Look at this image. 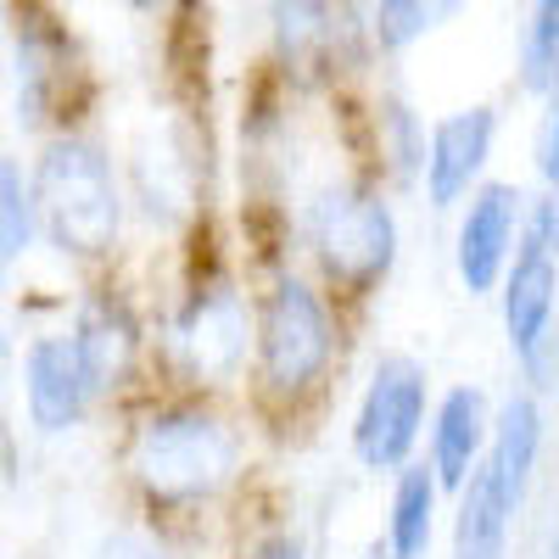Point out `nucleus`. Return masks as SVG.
<instances>
[{
	"mask_svg": "<svg viewBox=\"0 0 559 559\" xmlns=\"http://www.w3.org/2000/svg\"><path fill=\"white\" fill-rule=\"evenodd\" d=\"M12 118L28 134H62L84 129V102H90V62L79 51L73 28L51 12V0H12Z\"/></svg>",
	"mask_w": 559,
	"mask_h": 559,
	"instance_id": "nucleus-9",
	"label": "nucleus"
},
{
	"mask_svg": "<svg viewBox=\"0 0 559 559\" xmlns=\"http://www.w3.org/2000/svg\"><path fill=\"white\" fill-rule=\"evenodd\" d=\"M247 358H252V269L229 247L191 252L157 319L163 386L241 403Z\"/></svg>",
	"mask_w": 559,
	"mask_h": 559,
	"instance_id": "nucleus-5",
	"label": "nucleus"
},
{
	"mask_svg": "<svg viewBox=\"0 0 559 559\" xmlns=\"http://www.w3.org/2000/svg\"><path fill=\"white\" fill-rule=\"evenodd\" d=\"M84 559H185V543L168 537L152 521H118V526L96 532V543L84 548Z\"/></svg>",
	"mask_w": 559,
	"mask_h": 559,
	"instance_id": "nucleus-22",
	"label": "nucleus"
},
{
	"mask_svg": "<svg viewBox=\"0 0 559 559\" xmlns=\"http://www.w3.org/2000/svg\"><path fill=\"white\" fill-rule=\"evenodd\" d=\"M426 112H419L403 90H369L364 112L353 123V168H364L369 179H381L392 197L419 185V163H426Z\"/></svg>",
	"mask_w": 559,
	"mask_h": 559,
	"instance_id": "nucleus-14",
	"label": "nucleus"
},
{
	"mask_svg": "<svg viewBox=\"0 0 559 559\" xmlns=\"http://www.w3.org/2000/svg\"><path fill=\"white\" fill-rule=\"evenodd\" d=\"M369 0H269L263 7V73L292 96H342L376 68Z\"/></svg>",
	"mask_w": 559,
	"mask_h": 559,
	"instance_id": "nucleus-6",
	"label": "nucleus"
},
{
	"mask_svg": "<svg viewBox=\"0 0 559 559\" xmlns=\"http://www.w3.org/2000/svg\"><path fill=\"white\" fill-rule=\"evenodd\" d=\"M118 414V471L140 521L185 543L202 521H213L247 492L258 426L236 397L152 386Z\"/></svg>",
	"mask_w": 559,
	"mask_h": 559,
	"instance_id": "nucleus-1",
	"label": "nucleus"
},
{
	"mask_svg": "<svg viewBox=\"0 0 559 559\" xmlns=\"http://www.w3.org/2000/svg\"><path fill=\"white\" fill-rule=\"evenodd\" d=\"M7 23H12V0H0V39H7Z\"/></svg>",
	"mask_w": 559,
	"mask_h": 559,
	"instance_id": "nucleus-28",
	"label": "nucleus"
},
{
	"mask_svg": "<svg viewBox=\"0 0 559 559\" xmlns=\"http://www.w3.org/2000/svg\"><path fill=\"white\" fill-rule=\"evenodd\" d=\"M548 442H554V397H543L537 386H509L498 397L492 414V448H487V471L498 476V487L515 498L532 515V498L543 487V464H548Z\"/></svg>",
	"mask_w": 559,
	"mask_h": 559,
	"instance_id": "nucleus-15",
	"label": "nucleus"
},
{
	"mask_svg": "<svg viewBox=\"0 0 559 559\" xmlns=\"http://www.w3.org/2000/svg\"><path fill=\"white\" fill-rule=\"evenodd\" d=\"M532 179L543 191H559V79L548 96H537V123H532Z\"/></svg>",
	"mask_w": 559,
	"mask_h": 559,
	"instance_id": "nucleus-24",
	"label": "nucleus"
},
{
	"mask_svg": "<svg viewBox=\"0 0 559 559\" xmlns=\"http://www.w3.org/2000/svg\"><path fill=\"white\" fill-rule=\"evenodd\" d=\"M437 376L431 364L408 347H381L369 358L364 381L347 403V459L369 481L397 476L403 464L426 453V426L437 408Z\"/></svg>",
	"mask_w": 559,
	"mask_h": 559,
	"instance_id": "nucleus-8",
	"label": "nucleus"
},
{
	"mask_svg": "<svg viewBox=\"0 0 559 559\" xmlns=\"http://www.w3.org/2000/svg\"><path fill=\"white\" fill-rule=\"evenodd\" d=\"M526 526V509L498 487V476L481 471L464 481L448 503V532H442V559H515Z\"/></svg>",
	"mask_w": 559,
	"mask_h": 559,
	"instance_id": "nucleus-18",
	"label": "nucleus"
},
{
	"mask_svg": "<svg viewBox=\"0 0 559 559\" xmlns=\"http://www.w3.org/2000/svg\"><path fill=\"white\" fill-rule=\"evenodd\" d=\"M448 492L437 481V471L426 459L403 464L397 476H386V498H381V526L376 543L392 559H437L442 554V532H448Z\"/></svg>",
	"mask_w": 559,
	"mask_h": 559,
	"instance_id": "nucleus-17",
	"label": "nucleus"
},
{
	"mask_svg": "<svg viewBox=\"0 0 559 559\" xmlns=\"http://www.w3.org/2000/svg\"><path fill=\"white\" fill-rule=\"evenodd\" d=\"M292 241L297 263L319 280L336 302L364 313L403 269V213L397 197L364 168L324 174L302 185L292 202Z\"/></svg>",
	"mask_w": 559,
	"mask_h": 559,
	"instance_id": "nucleus-3",
	"label": "nucleus"
},
{
	"mask_svg": "<svg viewBox=\"0 0 559 559\" xmlns=\"http://www.w3.org/2000/svg\"><path fill=\"white\" fill-rule=\"evenodd\" d=\"M471 12V0H369V39L381 62H403L414 51L453 34Z\"/></svg>",
	"mask_w": 559,
	"mask_h": 559,
	"instance_id": "nucleus-20",
	"label": "nucleus"
},
{
	"mask_svg": "<svg viewBox=\"0 0 559 559\" xmlns=\"http://www.w3.org/2000/svg\"><path fill=\"white\" fill-rule=\"evenodd\" d=\"M492 414H498V397L481 381H453V386L437 392L431 426H426V453H419V459L437 471V481H442L448 498L487 464Z\"/></svg>",
	"mask_w": 559,
	"mask_h": 559,
	"instance_id": "nucleus-16",
	"label": "nucleus"
},
{
	"mask_svg": "<svg viewBox=\"0 0 559 559\" xmlns=\"http://www.w3.org/2000/svg\"><path fill=\"white\" fill-rule=\"evenodd\" d=\"M28 185L39 207V247L79 280L112 274L134 207L107 140L96 129L45 134L28 157Z\"/></svg>",
	"mask_w": 559,
	"mask_h": 559,
	"instance_id": "nucleus-4",
	"label": "nucleus"
},
{
	"mask_svg": "<svg viewBox=\"0 0 559 559\" xmlns=\"http://www.w3.org/2000/svg\"><path fill=\"white\" fill-rule=\"evenodd\" d=\"M559 79V0H526L515 34V90L526 102L548 96Z\"/></svg>",
	"mask_w": 559,
	"mask_h": 559,
	"instance_id": "nucleus-21",
	"label": "nucleus"
},
{
	"mask_svg": "<svg viewBox=\"0 0 559 559\" xmlns=\"http://www.w3.org/2000/svg\"><path fill=\"white\" fill-rule=\"evenodd\" d=\"M526 247H543L559 258V191H543V185H532L526 197Z\"/></svg>",
	"mask_w": 559,
	"mask_h": 559,
	"instance_id": "nucleus-25",
	"label": "nucleus"
},
{
	"mask_svg": "<svg viewBox=\"0 0 559 559\" xmlns=\"http://www.w3.org/2000/svg\"><path fill=\"white\" fill-rule=\"evenodd\" d=\"M353 559H392V554H386V548H381V543H376V537H369V543H364V548H358V554H353Z\"/></svg>",
	"mask_w": 559,
	"mask_h": 559,
	"instance_id": "nucleus-27",
	"label": "nucleus"
},
{
	"mask_svg": "<svg viewBox=\"0 0 559 559\" xmlns=\"http://www.w3.org/2000/svg\"><path fill=\"white\" fill-rule=\"evenodd\" d=\"M503 140V112L498 102H459L431 118L426 129V163H419L414 197L426 202V213L453 218L459 202H471L481 185L492 179V157Z\"/></svg>",
	"mask_w": 559,
	"mask_h": 559,
	"instance_id": "nucleus-12",
	"label": "nucleus"
},
{
	"mask_svg": "<svg viewBox=\"0 0 559 559\" xmlns=\"http://www.w3.org/2000/svg\"><path fill=\"white\" fill-rule=\"evenodd\" d=\"M39 247V207H34V185H28V163L0 152V364H12L17 336V274L34 263Z\"/></svg>",
	"mask_w": 559,
	"mask_h": 559,
	"instance_id": "nucleus-19",
	"label": "nucleus"
},
{
	"mask_svg": "<svg viewBox=\"0 0 559 559\" xmlns=\"http://www.w3.org/2000/svg\"><path fill=\"white\" fill-rule=\"evenodd\" d=\"M236 559H319V548L292 515H274V521H258L241 532Z\"/></svg>",
	"mask_w": 559,
	"mask_h": 559,
	"instance_id": "nucleus-23",
	"label": "nucleus"
},
{
	"mask_svg": "<svg viewBox=\"0 0 559 559\" xmlns=\"http://www.w3.org/2000/svg\"><path fill=\"white\" fill-rule=\"evenodd\" d=\"M358 313L336 302L302 263H280L252 280V358L241 408L258 437H297L331 414Z\"/></svg>",
	"mask_w": 559,
	"mask_h": 559,
	"instance_id": "nucleus-2",
	"label": "nucleus"
},
{
	"mask_svg": "<svg viewBox=\"0 0 559 559\" xmlns=\"http://www.w3.org/2000/svg\"><path fill=\"white\" fill-rule=\"evenodd\" d=\"M12 392H17V414H23V431L39 442H62L79 437L102 408L96 381L68 336V324H39L28 331L12 353Z\"/></svg>",
	"mask_w": 559,
	"mask_h": 559,
	"instance_id": "nucleus-10",
	"label": "nucleus"
},
{
	"mask_svg": "<svg viewBox=\"0 0 559 559\" xmlns=\"http://www.w3.org/2000/svg\"><path fill=\"white\" fill-rule=\"evenodd\" d=\"M526 197H532V185L492 174L471 202H459L453 229H448V269L464 297L492 302L498 280L509 274L521 236H526Z\"/></svg>",
	"mask_w": 559,
	"mask_h": 559,
	"instance_id": "nucleus-13",
	"label": "nucleus"
},
{
	"mask_svg": "<svg viewBox=\"0 0 559 559\" xmlns=\"http://www.w3.org/2000/svg\"><path fill=\"white\" fill-rule=\"evenodd\" d=\"M129 12H140V17H157V12H168V0H123Z\"/></svg>",
	"mask_w": 559,
	"mask_h": 559,
	"instance_id": "nucleus-26",
	"label": "nucleus"
},
{
	"mask_svg": "<svg viewBox=\"0 0 559 559\" xmlns=\"http://www.w3.org/2000/svg\"><path fill=\"white\" fill-rule=\"evenodd\" d=\"M62 324L90 369V381H96L102 408H129L134 397L163 386L157 324L118 269L79 280L73 297L62 302Z\"/></svg>",
	"mask_w": 559,
	"mask_h": 559,
	"instance_id": "nucleus-7",
	"label": "nucleus"
},
{
	"mask_svg": "<svg viewBox=\"0 0 559 559\" xmlns=\"http://www.w3.org/2000/svg\"><path fill=\"white\" fill-rule=\"evenodd\" d=\"M0 492H7V471H0Z\"/></svg>",
	"mask_w": 559,
	"mask_h": 559,
	"instance_id": "nucleus-29",
	"label": "nucleus"
},
{
	"mask_svg": "<svg viewBox=\"0 0 559 559\" xmlns=\"http://www.w3.org/2000/svg\"><path fill=\"white\" fill-rule=\"evenodd\" d=\"M492 313L521 386L554 397L559 392V258L521 241L515 263L492 292Z\"/></svg>",
	"mask_w": 559,
	"mask_h": 559,
	"instance_id": "nucleus-11",
	"label": "nucleus"
}]
</instances>
